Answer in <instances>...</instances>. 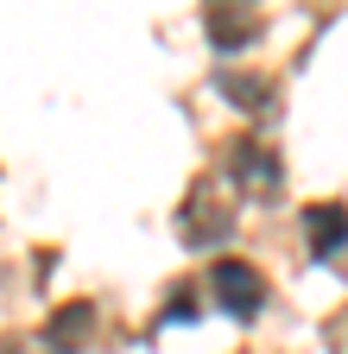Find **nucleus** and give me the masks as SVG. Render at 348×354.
Wrapping results in <instances>:
<instances>
[{"mask_svg": "<svg viewBox=\"0 0 348 354\" xmlns=\"http://www.w3.org/2000/svg\"><path fill=\"white\" fill-rule=\"evenodd\" d=\"M89 323H95V310H89V304H70L64 317L51 323V348H57V354H76V342H82V329H89Z\"/></svg>", "mask_w": 348, "mask_h": 354, "instance_id": "nucleus-5", "label": "nucleus"}, {"mask_svg": "<svg viewBox=\"0 0 348 354\" xmlns=\"http://www.w3.org/2000/svg\"><path fill=\"white\" fill-rule=\"evenodd\" d=\"M304 234H311V253L317 259H329L336 247H348V209H336V203L304 209Z\"/></svg>", "mask_w": 348, "mask_h": 354, "instance_id": "nucleus-2", "label": "nucleus"}, {"mask_svg": "<svg viewBox=\"0 0 348 354\" xmlns=\"http://www.w3.org/2000/svg\"><path fill=\"white\" fill-rule=\"evenodd\" d=\"M235 184H241L247 196H273V190H279V165H273V152L235 146Z\"/></svg>", "mask_w": 348, "mask_h": 354, "instance_id": "nucleus-3", "label": "nucleus"}, {"mask_svg": "<svg viewBox=\"0 0 348 354\" xmlns=\"http://www.w3.org/2000/svg\"><path fill=\"white\" fill-rule=\"evenodd\" d=\"M209 285H215V297H222L235 317H259V304H266L259 272H253V266H241V259H222V266L209 272Z\"/></svg>", "mask_w": 348, "mask_h": 354, "instance_id": "nucleus-1", "label": "nucleus"}, {"mask_svg": "<svg viewBox=\"0 0 348 354\" xmlns=\"http://www.w3.org/2000/svg\"><path fill=\"white\" fill-rule=\"evenodd\" d=\"M222 88H228L235 102H273V88L259 82V76H222Z\"/></svg>", "mask_w": 348, "mask_h": 354, "instance_id": "nucleus-7", "label": "nucleus"}, {"mask_svg": "<svg viewBox=\"0 0 348 354\" xmlns=\"http://www.w3.org/2000/svg\"><path fill=\"white\" fill-rule=\"evenodd\" d=\"M329 354H348V310L329 323Z\"/></svg>", "mask_w": 348, "mask_h": 354, "instance_id": "nucleus-8", "label": "nucleus"}, {"mask_svg": "<svg viewBox=\"0 0 348 354\" xmlns=\"http://www.w3.org/2000/svg\"><path fill=\"white\" fill-rule=\"evenodd\" d=\"M0 354H19V342H7V348H0Z\"/></svg>", "mask_w": 348, "mask_h": 354, "instance_id": "nucleus-9", "label": "nucleus"}, {"mask_svg": "<svg viewBox=\"0 0 348 354\" xmlns=\"http://www.w3.org/2000/svg\"><path fill=\"white\" fill-rule=\"evenodd\" d=\"M228 228H235V215L228 209H209V203H190V215H184V241L190 247H215Z\"/></svg>", "mask_w": 348, "mask_h": 354, "instance_id": "nucleus-4", "label": "nucleus"}, {"mask_svg": "<svg viewBox=\"0 0 348 354\" xmlns=\"http://www.w3.org/2000/svg\"><path fill=\"white\" fill-rule=\"evenodd\" d=\"M209 38H215V51H235V44L253 38V19H241V13H209Z\"/></svg>", "mask_w": 348, "mask_h": 354, "instance_id": "nucleus-6", "label": "nucleus"}]
</instances>
